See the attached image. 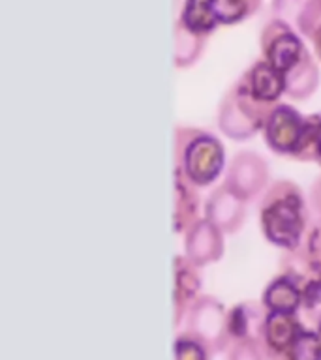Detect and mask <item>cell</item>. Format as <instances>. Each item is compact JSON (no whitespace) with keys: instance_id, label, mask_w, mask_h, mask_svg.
Returning <instances> with one entry per match:
<instances>
[{"instance_id":"cell-1","label":"cell","mask_w":321,"mask_h":360,"mask_svg":"<svg viewBox=\"0 0 321 360\" xmlns=\"http://www.w3.org/2000/svg\"><path fill=\"white\" fill-rule=\"evenodd\" d=\"M259 224L270 244L286 252L301 248L308 224L303 190L293 180H275L259 202Z\"/></svg>"},{"instance_id":"cell-2","label":"cell","mask_w":321,"mask_h":360,"mask_svg":"<svg viewBox=\"0 0 321 360\" xmlns=\"http://www.w3.org/2000/svg\"><path fill=\"white\" fill-rule=\"evenodd\" d=\"M175 174L194 188L213 184L225 165L222 141L194 126H177L175 129Z\"/></svg>"},{"instance_id":"cell-3","label":"cell","mask_w":321,"mask_h":360,"mask_svg":"<svg viewBox=\"0 0 321 360\" xmlns=\"http://www.w3.org/2000/svg\"><path fill=\"white\" fill-rule=\"evenodd\" d=\"M315 120L317 115L304 117L295 107L278 101L263 128L265 143L278 156L315 162Z\"/></svg>"},{"instance_id":"cell-4","label":"cell","mask_w":321,"mask_h":360,"mask_svg":"<svg viewBox=\"0 0 321 360\" xmlns=\"http://www.w3.org/2000/svg\"><path fill=\"white\" fill-rule=\"evenodd\" d=\"M275 107L276 103L258 100L239 77L220 101L218 126L231 139H250L253 134L263 131Z\"/></svg>"},{"instance_id":"cell-5","label":"cell","mask_w":321,"mask_h":360,"mask_svg":"<svg viewBox=\"0 0 321 360\" xmlns=\"http://www.w3.org/2000/svg\"><path fill=\"white\" fill-rule=\"evenodd\" d=\"M259 45H261V58L284 75L308 51L301 36L287 22L280 21L276 17H272L269 22H265L261 36H259Z\"/></svg>"},{"instance_id":"cell-6","label":"cell","mask_w":321,"mask_h":360,"mask_svg":"<svg viewBox=\"0 0 321 360\" xmlns=\"http://www.w3.org/2000/svg\"><path fill=\"white\" fill-rule=\"evenodd\" d=\"M205 340L214 353H225L229 349L227 336V311L218 298L201 295L186 314V328Z\"/></svg>"},{"instance_id":"cell-7","label":"cell","mask_w":321,"mask_h":360,"mask_svg":"<svg viewBox=\"0 0 321 360\" xmlns=\"http://www.w3.org/2000/svg\"><path fill=\"white\" fill-rule=\"evenodd\" d=\"M269 182V167L263 158L256 152H239L227 167L224 184L233 193L250 201L265 190Z\"/></svg>"},{"instance_id":"cell-8","label":"cell","mask_w":321,"mask_h":360,"mask_svg":"<svg viewBox=\"0 0 321 360\" xmlns=\"http://www.w3.org/2000/svg\"><path fill=\"white\" fill-rule=\"evenodd\" d=\"M303 319L298 314L286 311H267L263 328L259 334V343L263 347L267 360H284L287 349L291 347L295 338L304 330Z\"/></svg>"},{"instance_id":"cell-9","label":"cell","mask_w":321,"mask_h":360,"mask_svg":"<svg viewBox=\"0 0 321 360\" xmlns=\"http://www.w3.org/2000/svg\"><path fill=\"white\" fill-rule=\"evenodd\" d=\"M184 235V255L199 269L205 264L216 263L224 255V233L207 218L196 221Z\"/></svg>"},{"instance_id":"cell-10","label":"cell","mask_w":321,"mask_h":360,"mask_svg":"<svg viewBox=\"0 0 321 360\" xmlns=\"http://www.w3.org/2000/svg\"><path fill=\"white\" fill-rule=\"evenodd\" d=\"M205 218L224 235H233L246 219V201L233 193L225 184L214 190L205 205Z\"/></svg>"},{"instance_id":"cell-11","label":"cell","mask_w":321,"mask_h":360,"mask_svg":"<svg viewBox=\"0 0 321 360\" xmlns=\"http://www.w3.org/2000/svg\"><path fill=\"white\" fill-rule=\"evenodd\" d=\"M272 15L312 41L321 30V0H272Z\"/></svg>"},{"instance_id":"cell-12","label":"cell","mask_w":321,"mask_h":360,"mask_svg":"<svg viewBox=\"0 0 321 360\" xmlns=\"http://www.w3.org/2000/svg\"><path fill=\"white\" fill-rule=\"evenodd\" d=\"M201 274L199 266L191 263L186 255H177L175 257V292H173V306H175V328H179L180 321L186 319L188 309L197 298L201 297Z\"/></svg>"},{"instance_id":"cell-13","label":"cell","mask_w":321,"mask_h":360,"mask_svg":"<svg viewBox=\"0 0 321 360\" xmlns=\"http://www.w3.org/2000/svg\"><path fill=\"white\" fill-rule=\"evenodd\" d=\"M241 79L258 100L267 103H278L282 94H286V75L278 72L269 62L256 60L246 72L242 73Z\"/></svg>"},{"instance_id":"cell-14","label":"cell","mask_w":321,"mask_h":360,"mask_svg":"<svg viewBox=\"0 0 321 360\" xmlns=\"http://www.w3.org/2000/svg\"><path fill=\"white\" fill-rule=\"evenodd\" d=\"M265 317H267V308L263 302H253V300H244L227 309L229 345L239 340H259Z\"/></svg>"},{"instance_id":"cell-15","label":"cell","mask_w":321,"mask_h":360,"mask_svg":"<svg viewBox=\"0 0 321 360\" xmlns=\"http://www.w3.org/2000/svg\"><path fill=\"white\" fill-rule=\"evenodd\" d=\"M261 302L267 311L298 314L301 311V287L291 274L280 272L265 287Z\"/></svg>"},{"instance_id":"cell-16","label":"cell","mask_w":321,"mask_h":360,"mask_svg":"<svg viewBox=\"0 0 321 360\" xmlns=\"http://www.w3.org/2000/svg\"><path fill=\"white\" fill-rule=\"evenodd\" d=\"M320 86V68L310 51L286 73V94L291 100H306Z\"/></svg>"},{"instance_id":"cell-17","label":"cell","mask_w":321,"mask_h":360,"mask_svg":"<svg viewBox=\"0 0 321 360\" xmlns=\"http://www.w3.org/2000/svg\"><path fill=\"white\" fill-rule=\"evenodd\" d=\"M177 21L196 36L208 38L220 25L213 0H184Z\"/></svg>"},{"instance_id":"cell-18","label":"cell","mask_w":321,"mask_h":360,"mask_svg":"<svg viewBox=\"0 0 321 360\" xmlns=\"http://www.w3.org/2000/svg\"><path fill=\"white\" fill-rule=\"evenodd\" d=\"M197 210H199V197L196 188L175 174V233H186L191 225L199 221Z\"/></svg>"},{"instance_id":"cell-19","label":"cell","mask_w":321,"mask_h":360,"mask_svg":"<svg viewBox=\"0 0 321 360\" xmlns=\"http://www.w3.org/2000/svg\"><path fill=\"white\" fill-rule=\"evenodd\" d=\"M205 45L207 38L191 34L179 21L175 22V66L182 70L194 66L201 58Z\"/></svg>"},{"instance_id":"cell-20","label":"cell","mask_w":321,"mask_h":360,"mask_svg":"<svg viewBox=\"0 0 321 360\" xmlns=\"http://www.w3.org/2000/svg\"><path fill=\"white\" fill-rule=\"evenodd\" d=\"M213 347L205 340L190 330H182L177 334L173 343L175 360H213Z\"/></svg>"},{"instance_id":"cell-21","label":"cell","mask_w":321,"mask_h":360,"mask_svg":"<svg viewBox=\"0 0 321 360\" xmlns=\"http://www.w3.org/2000/svg\"><path fill=\"white\" fill-rule=\"evenodd\" d=\"M263 0H213L220 25H237L250 19Z\"/></svg>"},{"instance_id":"cell-22","label":"cell","mask_w":321,"mask_h":360,"mask_svg":"<svg viewBox=\"0 0 321 360\" xmlns=\"http://www.w3.org/2000/svg\"><path fill=\"white\" fill-rule=\"evenodd\" d=\"M284 360H321V340L317 332L314 328H304L287 349Z\"/></svg>"},{"instance_id":"cell-23","label":"cell","mask_w":321,"mask_h":360,"mask_svg":"<svg viewBox=\"0 0 321 360\" xmlns=\"http://www.w3.org/2000/svg\"><path fill=\"white\" fill-rule=\"evenodd\" d=\"M297 252L301 253V257L304 259V263L308 264L310 269L321 274V219H317V224L312 225L306 240L301 244V248H297Z\"/></svg>"},{"instance_id":"cell-24","label":"cell","mask_w":321,"mask_h":360,"mask_svg":"<svg viewBox=\"0 0 321 360\" xmlns=\"http://www.w3.org/2000/svg\"><path fill=\"white\" fill-rule=\"evenodd\" d=\"M227 360H267L259 340H239L229 345Z\"/></svg>"},{"instance_id":"cell-25","label":"cell","mask_w":321,"mask_h":360,"mask_svg":"<svg viewBox=\"0 0 321 360\" xmlns=\"http://www.w3.org/2000/svg\"><path fill=\"white\" fill-rule=\"evenodd\" d=\"M310 207L317 216V219H321V176L310 188Z\"/></svg>"},{"instance_id":"cell-26","label":"cell","mask_w":321,"mask_h":360,"mask_svg":"<svg viewBox=\"0 0 321 360\" xmlns=\"http://www.w3.org/2000/svg\"><path fill=\"white\" fill-rule=\"evenodd\" d=\"M314 150H315V163H320L321 165V115H317V120H315Z\"/></svg>"},{"instance_id":"cell-27","label":"cell","mask_w":321,"mask_h":360,"mask_svg":"<svg viewBox=\"0 0 321 360\" xmlns=\"http://www.w3.org/2000/svg\"><path fill=\"white\" fill-rule=\"evenodd\" d=\"M312 45H314V51H315V56L321 60V30L314 36V39H312Z\"/></svg>"},{"instance_id":"cell-28","label":"cell","mask_w":321,"mask_h":360,"mask_svg":"<svg viewBox=\"0 0 321 360\" xmlns=\"http://www.w3.org/2000/svg\"><path fill=\"white\" fill-rule=\"evenodd\" d=\"M314 330L317 332V336H320V340H321V319L317 321V323H315V326H314Z\"/></svg>"}]
</instances>
